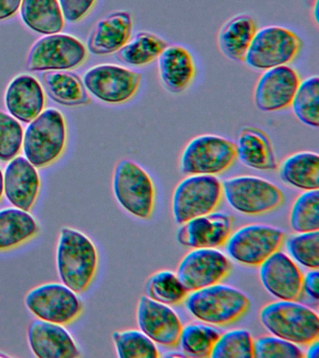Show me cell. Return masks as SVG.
<instances>
[{
  "instance_id": "6da1fadb",
  "label": "cell",
  "mask_w": 319,
  "mask_h": 358,
  "mask_svg": "<svg viewBox=\"0 0 319 358\" xmlns=\"http://www.w3.org/2000/svg\"><path fill=\"white\" fill-rule=\"evenodd\" d=\"M99 251L91 238L72 227H63L55 249V266L62 284L77 294L86 292L99 271Z\"/></svg>"
},
{
  "instance_id": "7a4b0ae2",
  "label": "cell",
  "mask_w": 319,
  "mask_h": 358,
  "mask_svg": "<svg viewBox=\"0 0 319 358\" xmlns=\"http://www.w3.org/2000/svg\"><path fill=\"white\" fill-rule=\"evenodd\" d=\"M187 312L211 326H228L242 318L250 308V299L231 285L217 284L193 291L184 299Z\"/></svg>"
},
{
  "instance_id": "3957f363",
  "label": "cell",
  "mask_w": 319,
  "mask_h": 358,
  "mask_svg": "<svg viewBox=\"0 0 319 358\" xmlns=\"http://www.w3.org/2000/svg\"><path fill=\"white\" fill-rule=\"evenodd\" d=\"M262 326L271 335L297 345H309L319 337L318 313L296 301L271 302L259 313Z\"/></svg>"
},
{
  "instance_id": "277c9868",
  "label": "cell",
  "mask_w": 319,
  "mask_h": 358,
  "mask_svg": "<svg viewBox=\"0 0 319 358\" xmlns=\"http://www.w3.org/2000/svg\"><path fill=\"white\" fill-rule=\"evenodd\" d=\"M67 145L65 117L60 110L48 108L30 122L25 131V158L36 168L54 164Z\"/></svg>"
},
{
  "instance_id": "5b68a950",
  "label": "cell",
  "mask_w": 319,
  "mask_h": 358,
  "mask_svg": "<svg viewBox=\"0 0 319 358\" xmlns=\"http://www.w3.org/2000/svg\"><path fill=\"white\" fill-rule=\"evenodd\" d=\"M113 192L119 206L139 220H149L156 203V187L149 173L130 159L117 162L113 175Z\"/></svg>"
},
{
  "instance_id": "8992f818",
  "label": "cell",
  "mask_w": 319,
  "mask_h": 358,
  "mask_svg": "<svg viewBox=\"0 0 319 358\" xmlns=\"http://www.w3.org/2000/svg\"><path fill=\"white\" fill-rule=\"evenodd\" d=\"M236 159L235 143L217 134H204L187 143L179 167L187 176H217L228 171Z\"/></svg>"
},
{
  "instance_id": "52a82bcc",
  "label": "cell",
  "mask_w": 319,
  "mask_h": 358,
  "mask_svg": "<svg viewBox=\"0 0 319 358\" xmlns=\"http://www.w3.org/2000/svg\"><path fill=\"white\" fill-rule=\"evenodd\" d=\"M223 195L235 211L246 215L268 214L284 203V193L277 185L254 176H239L222 183Z\"/></svg>"
},
{
  "instance_id": "ba28073f",
  "label": "cell",
  "mask_w": 319,
  "mask_h": 358,
  "mask_svg": "<svg viewBox=\"0 0 319 358\" xmlns=\"http://www.w3.org/2000/svg\"><path fill=\"white\" fill-rule=\"evenodd\" d=\"M302 41L297 34L280 25L257 29L245 58L252 69L265 70L288 66L301 52Z\"/></svg>"
},
{
  "instance_id": "9c48e42d",
  "label": "cell",
  "mask_w": 319,
  "mask_h": 358,
  "mask_svg": "<svg viewBox=\"0 0 319 358\" xmlns=\"http://www.w3.org/2000/svg\"><path fill=\"white\" fill-rule=\"evenodd\" d=\"M24 301L36 318L64 326L76 321L85 309L79 294L57 282H43L32 288Z\"/></svg>"
},
{
  "instance_id": "30bf717a",
  "label": "cell",
  "mask_w": 319,
  "mask_h": 358,
  "mask_svg": "<svg viewBox=\"0 0 319 358\" xmlns=\"http://www.w3.org/2000/svg\"><path fill=\"white\" fill-rule=\"evenodd\" d=\"M222 183L215 176L190 175L179 182L172 197L175 222L186 223L193 218L214 212L222 199Z\"/></svg>"
},
{
  "instance_id": "8fae6325",
  "label": "cell",
  "mask_w": 319,
  "mask_h": 358,
  "mask_svg": "<svg viewBox=\"0 0 319 358\" xmlns=\"http://www.w3.org/2000/svg\"><path fill=\"white\" fill-rule=\"evenodd\" d=\"M285 240L281 229L265 224H250L237 229L226 241V252L234 262L259 267L279 250Z\"/></svg>"
},
{
  "instance_id": "7c38bea8",
  "label": "cell",
  "mask_w": 319,
  "mask_h": 358,
  "mask_svg": "<svg viewBox=\"0 0 319 358\" xmlns=\"http://www.w3.org/2000/svg\"><path fill=\"white\" fill-rule=\"evenodd\" d=\"M86 47L74 36L53 34L39 39L27 58L29 71H60L75 69L86 61Z\"/></svg>"
},
{
  "instance_id": "4fadbf2b",
  "label": "cell",
  "mask_w": 319,
  "mask_h": 358,
  "mask_svg": "<svg viewBox=\"0 0 319 358\" xmlns=\"http://www.w3.org/2000/svg\"><path fill=\"white\" fill-rule=\"evenodd\" d=\"M83 83L97 99L111 105H121L138 92L142 74L117 64H100L86 73Z\"/></svg>"
},
{
  "instance_id": "5bb4252c",
  "label": "cell",
  "mask_w": 319,
  "mask_h": 358,
  "mask_svg": "<svg viewBox=\"0 0 319 358\" xmlns=\"http://www.w3.org/2000/svg\"><path fill=\"white\" fill-rule=\"evenodd\" d=\"M231 268V262L222 252L215 248H196L181 259L176 274L190 293L220 282Z\"/></svg>"
},
{
  "instance_id": "9a60e30c",
  "label": "cell",
  "mask_w": 319,
  "mask_h": 358,
  "mask_svg": "<svg viewBox=\"0 0 319 358\" xmlns=\"http://www.w3.org/2000/svg\"><path fill=\"white\" fill-rule=\"evenodd\" d=\"M301 83L299 73L290 66L265 70L254 86V106L262 112H278L290 108Z\"/></svg>"
},
{
  "instance_id": "2e32d148",
  "label": "cell",
  "mask_w": 319,
  "mask_h": 358,
  "mask_svg": "<svg viewBox=\"0 0 319 358\" xmlns=\"http://www.w3.org/2000/svg\"><path fill=\"white\" fill-rule=\"evenodd\" d=\"M140 330L156 344L165 347L178 345L183 324L169 305L159 303L147 295L139 299L136 312Z\"/></svg>"
},
{
  "instance_id": "e0dca14e",
  "label": "cell",
  "mask_w": 319,
  "mask_h": 358,
  "mask_svg": "<svg viewBox=\"0 0 319 358\" xmlns=\"http://www.w3.org/2000/svg\"><path fill=\"white\" fill-rule=\"evenodd\" d=\"M27 343L39 358H77L82 357L77 341L64 324L35 319L27 327Z\"/></svg>"
},
{
  "instance_id": "ac0fdd59",
  "label": "cell",
  "mask_w": 319,
  "mask_h": 358,
  "mask_svg": "<svg viewBox=\"0 0 319 358\" xmlns=\"http://www.w3.org/2000/svg\"><path fill=\"white\" fill-rule=\"evenodd\" d=\"M259 267L263 287L274 298L281 301L301 298L304 274L288 255L277 250Z\"/></svg>"
},
{
  "instance_id": "d6986e66",
  "label": "cell",
  "mask_w": 319,
  "mask_h": 358,
  "mask_svg": "<svg viewBox=\"0 0 319 358\" xmlns=\"http://www.w3.org/2000/svg\"><path fill=\"white\" fill-rule=\"evenodd\" d=\"M233 221L226 213L212 212L182 224L177 242L192 249L217 248L225 245L232 231Z\"/></svg>"
},
{
  "instance_id": "ffe728a7",
  "label": "cell",
  "mask_w": 319,
  "mask_h": 358,
  "mask_svg": "<svg viewBox=\"0 0 319 358\" xmlns=\"http://www.w3.org/2000/svg\"><path fill=\"white\" fill-rule=\"evenodd\" d=\"M4 195L13 206L30 211L38 200L41 178L37 168L25 157H15L5 167Z\"/></svg>"
},
{
  "instance_id": "44dd1931",
  "label": "cell",
  "mask_w": 319,
  "mask_h": 358,
  "mask_svg": "<svg viewBox=\"0 0 319 358\" xmlns=\"http://www.w3.org/2000/svg\"><path fill=\"white\" fill-rule=\"evenodd\" d=\"M156 61L159 78L168 92L182 94L191 86L197 75V66L186 48L168 45Z\"/></svg>"
},
{
  "instance_id": "7402d4cb",
  "label": "cell",
  "mask_w": 319,
  "mask_h": 358,
  "mask_svg": "<svg viewBox=\"0 0 319 358\" xmlns=\"http://www.w3.org/2000/svg\"><path fill=\"white\" fill-rule=\"evenodd\" d=\"M133 20L125 10H117L103 17L89 36L88 50L96 55H108L124 47L133 36Z\"/></svg>"
},
{
  "instance_id": "603a6c76",
  "label": "cell",
  "mask_w": 319,
  "mask_h": 358,
  "mask_svg": "<svg viewBox=\"0 0 319 358\" xmlns=\"http://www.w3.org/2000/svg\"><path fill=\"white\" fill-rule=\"evenodd\" d=\"M5 105L16 120L32 122L43 111L46 105L43 87L32 76H18L8 86Z\"/></svg>"
},
{
  "instance_id": "cb8c5ba5",
  "label": "cell",
  "mask_w": 319,
  "mask_h": 358,
  "mask_svg": "<svg viewBox=\"0 0 319 358\" xmlns=\"http://www.w3.org/2000/svg\"><path fill=\"white\" fill-rule=\"evenodd\" d=\"M237 159L246 167L259 171L278 169L273 143L262 129L245 126L235 143Z\"/></svg>"
},
{
  "instance_id": "d4e9b609",
  "label": "cell",
  "mask_w": 319,
  "mask_h": 358,
  "mask_svg": "<svg viewBox=\"0 0 319 358\" xmlns=\"http://www.w3.org/2000/svg\"><path fill=\"white\" fill-rule=\"evenodd\" d=\"M40 224L29 211L11 206L0 209V252L20 248L40 234Z\"/></svg>"
},
{
  "instance_id": "484cf974",
  "label": "cell",
  "mask_w": 319,
  "mask_h": 358,
  "mask_svg": "<svg viewBox=\"0 0 319 358\" xmlns=\"http://www.w3.org/2000/svg\"><path fill=\"white\" fill-rule=\"evenodd\" d=\"M257 31V22L248 14L232 17L218 33L217 43L220 52L229 60L245 61Z\"/></svg>"
},
{
  "instance_id": "4316f807",
  "label": "cell",
  "mask_w": 319,
  "mask_h": 358,
  "mask_svg": "<svg viewBox=\"0 0 319 358\" xmlns=\"http://www.w3.org/2000/svg\"><path fill=\"white\" fill-rule=\"evenodd\" d=\"M283 182L295 189L310 192L319 187V155L313 151L291 154L279 168Z\"/></svg>"
},
{
  "instance_id": "83f0119b",
  "label": "cell",
  "mask_w": 319,
  "mask_h": 358,
  "mask_svg": "<svg viewBox=\"0 0 319 358\" xmlns=\"http://www.w3.org/2000/svg\"><path fill=\"white\" fill-rule=\"evenodd\" d=\"M20 8L25 24L36 33L53 35L64 28L65 19L58 0H23Z\"/></svg>"
},
{
  "instance_id": "f1b7e54d",
  "label": "cell",
  "mask_w": 319,
  "mask_h": 358,
  "mask_svg": "<svg viewBox=\"0 0 319 358\" xmlns=\"http://www.w3.org/2000/svg\"><path fill=\"white\" fill-rule=\"evenodd\" d=\"M46 91L55 102L63 106L88 105L91 102L79 76L64 71H46L43 76Z\"/></svg>"
},
{
  "instance_id": "f546056e",
  "label": "cell",
  "mask_w": 319,
  "mask_h": 358,
  "mask_svg": "<svg viewBox=\"0 0 319 358\" xmlns=\"http://www.w3.org/2000/svg\"><path fill=\"white\" fill-rule=\"evenodd\" d=\"M167 41L149 31H141L117 52V58L130 66L142 67L158 60Z\"/></svg>"
},
{
  "instance_id": "4dcf8cb0",
  "label": "cell",
  "mask_w": 319,
  "mask_h": 358,
  "mask_svg": "<svg viewBox=\"0 0 319 358\" xmlns=\"http://www.w3.org/2000/svg\"><path fill=\"white\" fill-rule=\"evenodd\" d=\"M220 336L219 330L211 324H189L183 327L178 344L186 357H211L212 349Z\"/></svg>"
},
{
  "instance_id": "1f68e13d",
  "label": "cell",
  "mask_w": 319,
  "mask_h": 358,
  "mask_svg": "<svg viewBox=\"0 0 319 358\" xmlns=\"http://www.w3.org/2000/svg\"><path fill=\"white\" fill-rule=\"evenodd\" d=\"M290 108L299 122L309 127L319 126V78L311 76L301 80Z\"/></svg>"
},
{
  "instance_id": "d6a6232c",
  "label": "cell",
  "mask_w": 319,
  "mask_h": 358,
  "mask_svg": "<svg viewBox=\"0 0 319 358\" xmlns=\"http://www.w3.org/2000/svg\"><path fill=\"white\" fill-rule=\"evenodd\" d=\"M145 292L154 301L169 306L182 303L189 295L177 274L168 270L153 273L145 284Z\"/></svg>"
},
{
  "instance_id": "836d02e7",
  "label": "cell",
  "mask_w": 319,
  "mask_h": 358,
  "mask_svg": "<svg viewBox=\"0 0 319 358\" xmlns=\"http://www.w3.org/2000/svg\"><path fill=\"white\" fill-rule=\"evenodd\" d=\"M117 357L120 358H158L156 344L141 330L125 329L111 335Z\"/></svg>"
},
{
  "instance_id": "e575fe53",
  "label": "cell",
  "mask_w": 319,
  "mask_h": 358,
  "mask_svg": "<svg viewBox=\"0 0 319 358\" xmlns=\"http://www.w3.org/2000/svg\"><path fill=\"white\" fill-rule=\"evenodd\" d=\"M291 229L297 234L319 231V192H304L294 201L290 214Z\"/></svg>"
},
{
  "instance_id": "d590c367",
  "label": "cell",
  "mask_w": 319,
  "mask_h": 358,
  "mask_svg": "<svg viewBox=\"0 0 319 358\" xmlns=\"http://www.w3.org/2000/svg\"><path fill=\"white\" fill-rule=\"evenodd\" d=\"M212 358L254 357V340L246 329L229 330L221 334L212 349Z\"/></svg>"
},
{
  "instance_id": "8d00e7d4",
  "label": "cell",
  "mask_w": 319,
  "mask_h": 358,
  "mask_svg": "<svg viewBox=\"0 0 319 358\" xmlns=\"http://www.w3.org/2000/svg\"><path fill=\"white\" fill-rule=\"evenodd\" d=\"M285 248L294 262L311 270L319 267V232H301L287 240Z\"/></svg>"
},
{
  "instance_id": "74e56055",
  "label": "cell",
  "mask_w": 319,
  "mask_h": 358,
  "mask_svg": "<svg viewBox=\"0 0 319 358\" xmlns=\"http://www.w3.org/2000/svg\"><path fill=\"white\" fill-rule=\"evenodd\" d=\"M24 131L15 117L0 110V162H9L23 147Z\"/></svg>"
},
{
  "instance_id": "f35d334b",
  "label": "cell",
  "mask_w": 319,
  "mask_h": 358,
  "mask_svg": "<svg viewBox=\"0 0 319 358\" xmlns=\"http://www.w3.org/2000/svg\"><path fill=\"white\" fill-rule=\"evenodd\" d=\"M301 349L276 336H264L254 341V357L256 358H302Z\"/></svg>"
},
{
  "instance_id": "ab89813d",
  "label": "cell",
  "mask_w": 319,
  "mask_h": 358,
  "mask_svg": "<svg viewBox=\"0 0 319 358\" xmlns=\"http://www.w3.org/2000/svg\"><path fill=\"white\" fill-rule=\"evenodd\" d=\"M64 19L72 24L80 22L88 16L97 0H58Z\"/></svg>"
},
{
  "instance_id": "60d3db41",
  "label": "cell",
  "mask_w": 319,
  "mask_h": 358,
  "mask_svg": "<svg viewBox=\"0 0 319 358\" xmlns=\"http://www.w3.org/2000/svg\"><path fill=\"white\" fill-rule=\"evenodd\" d=\"M319 273L318 270H311L305 273L304 278H302L301 284V295L307 299H311L312 302L315 304L318 303L319 301Z\"/></svg>"
},
{
  "instance_id": "b9f144b4",
  "label": "cell",
  "mask_w": 319,
  "mask_h": 358,
  "mask_svg": "<svg viewBox=\"0 0 319 358\" xmlns=\"http://www.w3.org/2000/svg\"><path fill=\"white\" fill-rule=\"evenodd\" d=\"M23 0H0V21L15 15L21 7Z\"/></svg>"
},
{
  "instance_id": "7bdbcfd3",
  "label": "cell",
  "mask_w": 319,
  "mask_h": 358,
  "mask_svg": "<svg viewBox=\"0 0 319 358\" xmlns=\"http://www.w3.org/2000/svg\"><path fill=\"white\" fill-rule=\"evenodd\" d=\"M318 355L319 343L318 340L309 344V348H308L306 355H305V357L308 358H318Z\"/></svg>"
},
{
  "instance_id": "ee69618b",
  "label": "cell",
  "mask_w": 319,
  "mask_h": 358,
  "mask_svg": "<svg viewBox=\"0 0 319 358\" xmlns=\"http://www.w3.org/2000/svg\"><path fill=\"white\" fill-rule=\"evenodd\" d=\"M4 196V172L0 169V201Z\"/></svg>"
},
{
  "instance_id": "f6af8a7d",
  "label": "cell",
  "mask_w": 319,
  "mask_h": 358,
  "mask_svg": "<svg viewBox=\"0 0 319 358\" xmlns=\"http://www.w3.org/2000/svg\"><path fill=\"white\" fill-rule=\"evenodd\" d=\"M313 21H315L316 24H318V1L315 0V4H313Z\"/></svg>"
},
{
  "instance_id": "bcb514c9",
  "label": "cell",
  "mask_w": 319,
  "mask_h": 358,
  "mask_svg": "<svg viewBox=\"0 0 319 358\" xmlns=\"http://www.w3.org/2000/svg\"><path fill=\"white\" fill-rule=\"evenodd\" d=\"M11 355L8 354H5V352L0 351V358H4V357H10Z\"/></svg>"
}]
</instances>
